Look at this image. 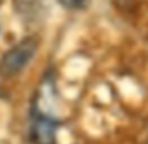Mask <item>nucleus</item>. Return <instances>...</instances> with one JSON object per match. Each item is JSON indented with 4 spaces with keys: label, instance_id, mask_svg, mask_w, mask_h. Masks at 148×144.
Instances as JSON below:
<instances>
[{
    "label": "nucleus",
    "instance_id": "1",
    "mask_svg": "<svg viewBox=\"0 0 148 144\" xmlns=\"http://www.w3.org/2000/svg\"><path fill=\"white\" fill-rule=\"evenodd\" d=\"M38 52V39L35 36H28L10 46L0 58V75L2 77H14L23 72L28 64L35 58Z\"/></svg>",
    "mask_w": 148,
    "mask_h": 144
},
{
    "label": "nucleus",
    "instance_id": "2",
    "mask_svg": "<svg viewBox=\"0 0 148 144\" xmlns=\"http://www.w3.org/2000/svg\"><path fill=\"white\" fill-rule=\"evenodd\" d=\"M59 127H60L59 118L33 113V122H31V129H29V136H31L33 144H57Z\"/></svg>",
    "mask_w": 148,
    "mask_h": 144
},
{
    "label": "nucleus",
    "instance_id": "4",
    "mask_svg": "<svg viewBox=\"0 0 148 144\" xmlns=\"http://www.w3.org/2000/svg\"><path fill=\"white\" fill-rule=\"evenodd\" d=\"M64 9H69V10H81L88 5L90 0H57Z\"/></svg>",
    "mask_w": 148,
    "mask_h": 144
},
{
    "label": "nucleus",
    "instance_id": "3",
    "mask_svg": "<svg viewBox=\"0 0 148 144\" xmlns=\"http://www.w3.org/2000/svg\"><path fill=\"white\" fill-rule=\"evenodd\" d=\"M17 16H21L24 21H40L48 10V0H14Z\"/></svg>",
    "mask_w": 148,
    "mask_h": 144
}]
</instances>
